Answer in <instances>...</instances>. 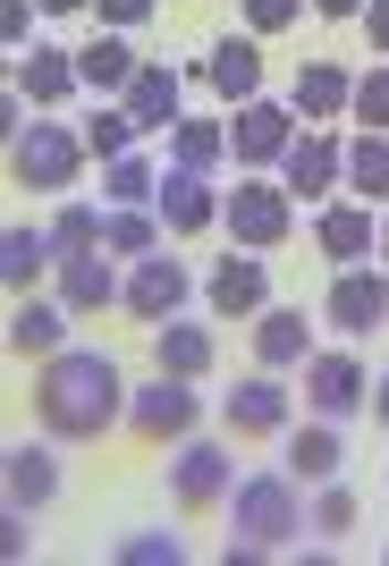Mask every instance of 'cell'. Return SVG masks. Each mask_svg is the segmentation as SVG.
Instances as JSON below:
<instances>
[{"label":"cell","mask_w":389,"mask_h":566,"mask_svg":"<svg viewBox=\"0 0 389 566\" xmlns=\"http://www.w3.org/2000/svg\"><path fill=\"white\" fill-rule=\"evenodd\" d=\"M76 69H85V94L119 102L127 85H136V69H145V51H136V34H119V25H94V43H76Z\"/></svg>","instance_id":"cell-24"},{"label":"cell","mask_w":389,"mask_h":566,"mask_svg":"<svg viewBox=\"0 0 389 566\" xmlns=\"http://www.w3.org/2000/svg\"><path fill=\"white\" fill-rule=\"evenodd\" d=\"M203 305H212L220 322H254V313L271 305V262L254 254V245L212 254V271H203Z\"/></svg>","instance_id":"cell-14"},{"label":"cell","mask_w":389,"mask_h":566,"mask_svg":"<svg viewBox=\"0 0 389 566\" xmlns=\"http://www.w3.org/2000/svg\"><path fill=\"white\" fill-rule=\"evenodd\" d=\"M296 102H271V94H254V102H238L229 111V161L238 169H280L288 161V144H296Z\"/></svg>","instance_id":"cell-11"},{"label":"cell","mask_w":389,"mask_h":566,"mask_svg":"<svg viewBox=\"0 0 389 566\" xmlns=\"http://www.w3.org/2000/svg\"><path fill=\"white\" fill-rule=\"evenodd\" d=\"M203 380H178V373H153L127 389V440H145V449H178L195 423H203V398H195Z\"/></svg>","instance_id":"cell-6"},{"label":"cell","mask_w":389,"mask_h":566,"mask_svg":"<svg viewBox=\"0 0 389 566\" xmlns=\"http://www.w3.org/2000/svg\"><path fill=\"white\" fill-rule=\"evenodd\" d=\"M25 549H34V516L9 507V516H0V558H25Z\"/></svg>","instance_id":"cell-40"},{"label":"cell","mask_w":389,"mask_h":566,"mask_svg":"<svg viewBox=\"0 0 389 566\" xmlns=\"http://www.w3.org/2000/svg\"><path fill=\"white\" fill-rule=\"evenodd\" d=\"M85 144H94V161H119V153H136V144H145V127H136V111H127V102H102V111L85 118Z\"/></svg>","instance_id":"cell-34"},{"label":"cell","mask_w":389,"mask_h":566,"mask_svg":"<svg viewBox=\"0 0 389 566\" xmlns=\"http://www.w3.org/2000/svg\"><path fill=\"white\" fill-rule=\"evenodd\" d=\"M153 212H161V229H170V245H195V237L220 229V187L212 169H161V187H153Z\"/></svg>","instance_id":"cell-13"},{"label":"cell","mask_w":389,"mask_h":566,"mask_svg":"<svg viewBox=\"0 0 389 566\" xmlns=\"http://www.w3.org/2000/svg\"><path fill=\"white\" fill-rule=\"evenodd\" d=\"M153 245H170V229H161V212H153V203H111V212H102V254L145 262Z\"/></svg>","instance_id":"cell-28"},{"label":"cell","mask_w":389,"mask_h":566,"mask_svg":"<svg viewBox=\"0 0 389 566\" xmlns=\"http://www.w3.org/2000/svg\"><path fill=\"white\" fill-rule=\"evenodd\" d=\"M43 9H34V0H0V43H9V51H34V43H43Z\"/></svg>","instance_id":"cell-38"},{"label":"cell","mask_w":389,"mask_h":566,"mask_svg":"<svg viewBox=\"0 0 389 566\" xmlns=\"http://www.w3.org/2000/svg\"><path fill=\"white\" fill-rule=\"evenodd\" d=\"M161 18V0H94V25H119V34H145Z\"/></svg>","instance_id":"cell-39"},{"label":"cell","mask_w":389,"mask_h":566,"mask_svg":"<svg viewBox=\"0 0 389 566\" xmlns=\"http://www.w3.org/2000/svg\"><path fill=\"white\" fill-rule=\"evenodd\" d=\"M220 229H229V245L280 254L296 237V195L280 187V169H245L238 187H220Z\"/></svg>","instance_id":"cell-4"},{"label":"cell","mask_w":389,"mask_h":566,"mask_svg":"<svg viewBox=\"0 0 389 566\" xmlns=\"http://www.w3.org/2000/svg\"><path fill=\"white\" fill-rule=\"evenodd\" d=\"M195 296H203V280H195V262L178 245H153L145 262H127V313L136 322H178Z\"/></svg>","instance_id":"cell-8"},{"label":"cell","mask_w":389,"mask_h":566,"mask_svg":"<svg viewBox=\"0 0 389 566\" xmlns=\"http://www.w3.org/2000/svg\"><path fill=\"white\" fill-rule=\"evenodd\" d=\"M51 271H60V245H51V229H34V220H9V237H0V280L18 287V296H34Z\"/></svg>","instance_id":"cell-27"},{"label":"cell","mask_w":389,"mask_h":566,"mask_svg":"<svg viewBox=\"0 0 389 566\" xmlns=\"http://www.w3.org/2000/svg\"><path fill=\"white\" fill-rule=\"evenodd\" d=\"M322 322L347 338L389 331V262H339L330 287H322Z\"/></svg>","instance_id":"cell-9"},{"label":"cell","mask_w":389,"mask_h":566,"mask_svg":"<svg viewBox=\"0 0 389 566\" xmlns=\"http://www.w3.org/2000/svg\"><path fill=\"white\" fill-rule=\"evenodd\" d=\"M280 187H288L296 203H330V195H347V136H339V127H296L288 161H280Z\"/></svg>","instance_id":"cell-12"},{"label":"cell","mask_w":389,"mask_h":566,"mask_svg":"<svg viewBox=\"0 0 389 566\" xmlns=\"http://www.w3.org/2000/svg\"><path fill=\"white\" fill-rule=\"evenodd\" d=\"M127 389L136 380L119 373V355L102 347H60L43 355V373H34V423L51 431V440H102V431L127 423Z\"/></svg>","instance_id":"cell-1"},{"label":"cell","mask_w":389,"mask_h":566,"mask_svg":"<svg viewBox=\"0 0 389 566\" xmlns=\"http://www.w3.org/2000/svg\"><path fill=\"white\" fill-rule=\"evenodd\" d=\"M229 524H238V542H254L263 558H288L296 533H305V482H296L288 465L238 473V491H229Z\"/></svg>","instance_id":"cell-2"},{"label":"cell","mask_w":389,"mask_h":566,"mask_svg":"<svg viewBox=\"0 0 389 566\" xmlns=\"http://www.w3.org/2000/svg\"><path fill=\"white\" fill-rule=\"evenodd\" d=\"M381 558H389V542H381Z\"/></svg>","instance_id":"cell-46"},{"label":"cell","mask_w":389,"mask_h":566,"mask_svg":"<svg viewBox=\"0 0 389 566\" xmlns=\"http://www.w3.org/2000/svg\"><path fill=\"white\" fill-rule=\"evenodd\" d=\"M372 262H389V212H381V237H372Z\"/></svg>","instance_id":"cell-45"},{"label":"cell","mask_w":389,"mask_h":566,"mask_svg":"<svg viewBox=\"0 0 389 566\" xmlns=\"http://www.w3.org/2000/svg\"><path fill=\"white\" fill-rule=\"evenodd\" d=\"M365 524V499L347 491V473H330V482H314V499H305V533H322V542L339 549L347 533Z\"/></svg>","instance_id":"cell-30"},{"label":"cell","mask_w":389,"mask_h":566,"mask_svg":"<svg viewBox=\"0 0 389 566\" xmlns=\"http://www.w3.org/2000/svg\"><path fill=\"white\" fill-rule=\"evenodd\" d=\"M195 69H203V85H212V94L238 111V102L263 94V34H245V25H238V34H220V43L203 51Z\"/></svg>","instance_id":"cell-19"},{"label":"cell","mask_w":389,"mask_h":566,"mask_svg":"<svg viewBox=\"0 0 389 566\" xmlns=\"http://www.w3.org/2000/svg\"><path fill=\"white\" fill-rule=\"evenodd\" d=\"M102 212H111V203H85V195H60V203H51V245H60V262L102 245Z\"/></svg>","instance_id":"cell-32"},{"label":"cell","mask_w":389,"mask_h":566,"mask_svg":"<svg viewBox=\"0 0 389 566\" xmlns=\"http://www.w3.org/2000/svg\"><path fill=\"white\" fill-rule=\"evenodd\" d=\"M314 18L322 25H356V18H365V0H314Z\"/></svg>","instance_id":"cell-42"},{"label":"cell","mask_w":389,"mask_h":566,"mask_svg":"<svg viewBox=\"0 0 389 566\" xmlns=\"http://www.w3.org/2000/svg\"><path fill=\"white\" fill-rule=\"evenodd\" d=\"M0 482H9V507L43 516L51 499H60V482H69V473H60V457H51V431H43V440H18V449H9V473H0Z\"/></svg>","instance_id":"cell-26"},{"label":"cell","mask_w":389,"mask_h":566,"mask_svg":"<svg viewBox=\"0 0 389 566\" xmlns=\"http://www.w3.org/2000/svg\"><path fill=\"white\" fill-rule=\"evenodd\" d=\"M170 161H178V169H220V161H229V118L178 111V127H170Z\"/></svg>","instance_id":"cell-31"},{"label":"cell","mask_w":389,"mask_h":566,"mask_svg":"<svg viewBox=\"0 0 389 566\" xmlns=\"http://www.w3.org/2000/svg\"><path fill=\"white\" fill-rule=\"evenodd\" d=\"M314 254L339 271V262H372V237H381V212L372 203H356V195H330V203H314Z\"/></svg>","instance_id":"cell-16"},{"label":"cell","mask_w":389,"mask_h":566,"mask_svg":"<svg viewBox=\"0 0 389 566\" xmlns=\"http://www.w3.org/2000/svg\"><path fill=\"white\" fill-rule=\"evenodd\" d=\"M245 338H254V364H263V373H296V364L314 355V313L305 305H263Z\"/></svg>","instance_id":"cell-22"},{"label":"cell","mask_w":389,"mask_h":566,"mask_svg":"<svg viewBox=\"0 0 389 566\" xmlns=\"http://www.w3.org/2000/svg\"><path fill=\"white\" fill-rule=\"evenodd\" d=\"M111 558H119V566H187V542L161 533V524H136V533L111 542Z\"/></svg>","instance_id":"cell-35"},{"label":"cell","mask_w":389,"mask_h":566,"mask_svg":"<svg viewBox=\"0 0 389 566\" xmlns=\"http://www.w3.org/2000/svg\"><path fill=\"white\" fill-rule=\"evenodd\" d=\"M34 9H43L51 25H60V18H94V0H34Z\"/></svg>","instance_id":"cell-43"},{"label":"cell","mask_w":389,"mask_h":566,"mask_svg":"<svg viewBox=\"0 0 389 566\" xmlns=\"http://www.w3.org/2000/svg\"><path fill=\"white\" fill-rule=\"evenodd\" d=\"M372 415H381V431H389V373H372Z\"/></svg>","instance_id":"cell-44"},{"label":"cell","mask_w":389,"mask_h":566,"mask_svg":"<svg viewBox=\"0 0 389 566\" xmlns=\"http://www.w3.org/2000/svg\"><path fill=\"white\" fill-rule=\"evenodd\" d=\"M288 102H296V118H305V127H339L347 102H356V69H347V60H296Z\"/></svg>","instance_id":"cell-20"},{"label":"cell","mask_w":389,"mask_h":566,"mask_svg":"<svg viewBox=\"0 0 389 566\" xmlns=\"http://www.w3.org/2000/svg\"><path fill=\"white\" fill-rule=\"evenodd\" d=\"M296 398L314 406V415H330V423H356V415H372V373L356 347H314L305 364H296Z\"/></svg>","instance_id":"cell-7"},{"label":"cell","mask_w":389,"mask_h":566,"mask_svg":"<svg viewBox=\"0 0 389 566\" xmlns=\"http://www.w3.org/2000/svg\"><path fill=\"white\" fill-rule=\"evenodd\" d=\"M212 364H220V331H203L195 313H178V322H153V373L212 380Z\"/></svg>","instance_id":"cell-23"},{"label":"cell","mask_w":389,"mask_h":566,"mask_svg":"<svg viewBox=\"0 0 389 566\" xmlns=\"http://www.w3.org/2000/svg\"><path fill=\"white\" fill-rule=\"evenodd\" d=\"M51 287H60V305H69L76 322H94V313H119L127 305V262L94 245V254H69V262H60Z\"/></svg>","instance_id":"cell-15"},{"label":"cell","mask_w":389,"mask_h":566,"mask_svg":"<svg viewBox=\"0 0 389 566\" xmlns=\"http://www.w3.org/2000/svg\"><path fill=\"white\" fill-rule=\"evenodd\" d=\"M238 449L229 440H203V431H187L170 449V465H161V482H170V507H187V516H203V507H229V491H238Z\"/></svg>","instance_id":"cell-5"},{"label":"cell","mask_w":389,"mask_h":566,"mask_svg":"<svg viewBox=\"0 0 389 566\" xmlns=\"http://www.w3.org/2000/svg\"><path fill=\"white\" fill-rule=\"evenodd\" d=\"M187 76H203V69H187V60H145L136 69V85H127V111H136V127L145 136H170L178 127V111H187Z\"/></svg>","instance_id":"cell-18"},{"label":"cell","mask_w":389,"mask_h":566,"mask_svg":"<svg viewBox=\"0 0 389 566\" xmlns=\"http://www.w3.org/2000/svg\"><path fill=\"white\" fill-rule=\"evenodd\" d=\"M153 187H161V169L145 161V144L119 153V161H102V203H153Z\"/></svg>","instance_id":"cell-33"},{"label":"cell","mask_w":389,"mask_h":566,"mask_svg":"<svg viewBox=\"0 0 389 566\" xmlns=\"http://www.w3.org/2000/svg\"><path fill=\"white\" fill-rule=\"evenodd\" d=\"M245 34H263V43H280V34H296V25L314 18V0H238Z\"/></svg>","instance_id":"cell-36"},{"label":"cell","mask_w":389,"mask_h":566,"mask_svg":"<svg viewBox=\"0 0 389 566\" xmlns=\"http://www.w3.org/2000/svg\"><path fill=\"white\" fill-rule=\"evenodd\" d=\"M85 161H94V144H85V127H69L60 111L25 118L18 136H9V187L18 195H76Z\"/></svg>","instance_id":"cell-3"},{"label":"cell","mask_w":389,"mask_h":566,"mask_svg":"<svg viewBox=\"0 0 389 566\" xmlns=\"http://www.w3.org/2000/svg\"><path fill=\"white\" fill-rule=\"evenodd\" d=\"M296 389L280 373H263V364H254V373L238 380V389H229V398H220V423H229V440H288V423H296Z\"/></svg>","instance_id":"cell-10"},{"label":"cell","mask_w":389,"mask_h":566,"mask_svg":"<svg viewBox=\"0 0 389 566\" xmlns=\"http://www.w3.org/2000/svg\"><path fill=\"white\" fill-rule=\"evenodd\" d=\"M356 34L372 43V60H389V0H365V18H356Z\"/></svg>","instance_id":"cell-41"},{"label":"cell","mask_w":389,"mask_h":566,"mask_svg":"<svg viewBox=\"0 0 389 566\" xmlns=\"http://www.w3.org/2000/svg\"><path fill=\"white\" fill-rule=\"evenodd\" d=\"M347 195L372 203V212L389 203V136L381 127H356V136H347Z\"/></svg>","instance_id":"cell-29"},{"label":"cell","mask_w":389,"mask_h":566,"mask_svg":"<svg viewBox=\"0 0 389 566\" xmlns=\"http://www.w3.org/2000/svg\"><path fill=\"white\" fill-rule=\"evenodd\" d=\"M9 85H18L34 111H60L69 94H85V69H76V51L69 43H34V51H9Z\"/></svg>","instance_id":"cell-17"},{"label":"cell","mask_w":389,"mask_h":566,"mask_svg":"<svg viewBox=\"0 0 389 566\" xmlns=\"http://www.w3.org/2000/svg\"><path fill=\"white\" fill-rule=\"evenodd\" d=\"M347 127H381V136H389V60L356 69V102H347Z\"/></svg>","instance_id":"cell-37"},{"label":"cell","mask_w":389,"mask_h":566,"mask_svg":"<svg viewBox=\"0 0 389 566\" xmlns=\"http://www.w3.org/2000/svg\"><path fill=\"white\" fill-rule=\"evenodd\" d=\"M280 457H288V473L314 491V482H330V473H347V431L330 423V415H314V423H288V440H280Z\"/></svg>","instance_id":"cell-25"},{"label":"cell","mask_w":389,"mask_h":566,"mask_svg":"<svg viewBox=\"0 0 389 566\" xmlns=\"http://www.w3.org/2000/svg\"><path fill=\"white\" fill-rule=\"evenodd\" d=\"M69 322L76 313L60 305V287H34V296H18V305H9V355H25V364H43V355H60L69 347Z\"/></svg>","instance_id":"cell-21"}]
</instances>
